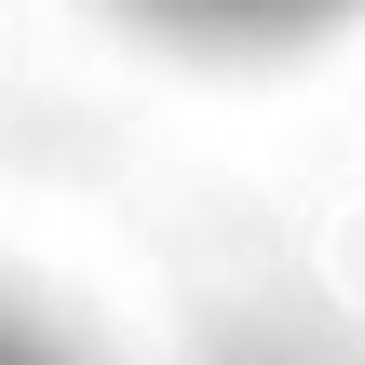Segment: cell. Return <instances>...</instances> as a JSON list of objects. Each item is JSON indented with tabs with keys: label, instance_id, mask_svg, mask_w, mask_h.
<instances>
[{
	"label": "cell",
	"instance_id": "2",
	"mask_svg": "<svg viewBox=\"0 0 365 365\" xmlns=\"http://www.w3.org/2000/svg\"><path fill=\"white\" fill-rule=\"evenodd\" d=\"M0 365H68V352H54L41 325H14V312H0Z\"/></svg>",
	"mask_w": 365,
	"mask_h": 365
},
{
	"label": "cell",
	"instance_id": "1",
	"mask_svg": "<svg viewBox=\"0 0 365 365\" xmlns=\"http://www.w3.org/2000/svg\"><path fill=\"white\" fill-rule=\"evenodd\" d=\"M149 27H190V41H298V27H339L365 0H135Z\"/></svg>",
	"mask_w": 365,
	"mask_h": 365
}]
</instances>
